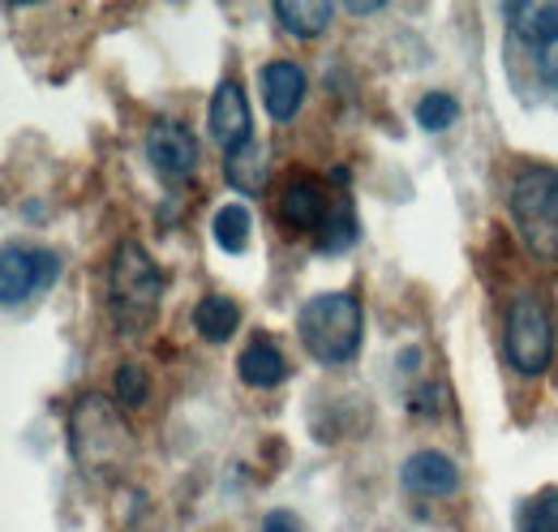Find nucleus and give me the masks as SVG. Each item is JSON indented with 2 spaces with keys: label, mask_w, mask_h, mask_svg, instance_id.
<instances>
[{
  "label": "nucleus",
  "mask_w": 558,
  "mask_h": 532,
  "mask_svg": "<svg viewBox=\"0 0 558 532\" xmlns=\"http://www.w3.org/2000/svg\"><path fill=\"white\" fill-rule=\"evenodd\" d=\"M159 297H163V270L150 263V254L138 241H121L112 250L108 266V314L112 327L121 335L150 331L155 314H159Z\"/></svg>",
  "instance_id": "obj_1"
},
{
  "label": "nucleus",
  "mask_w": 558,
  "mask_h": 532,
  "mask_svg": "<svg viewBox=\"0 0 558 532\" xmlns=\"http://www.w3.org/2000/svg\"><path fill=\"white\" fill-rule=\"evenodd\" d=\"M296 331H301V343H305V352L314 361L344 365V361L356 356L361 335H365L361 301L352 292H323V297H314V301L301 305Z\"/></svg>",
  "instance_id": "obj_2"
},
{
  "label": "nucleus",
  "mask_w": 558,
  "mask_h": 532,
  "mask_svg": "<svg viewBox=\"0 0 558 532\" xmlns=\"http://www.w3.org/2000/svg\"><path fill=\"white\" fill-rule=\"evenodd\" d=\"M507 206L524 245L542 263H558V168H546V164L520 168L507 190Z\"/></svg>",
  "instance_id": "obj_3"
},
{
  "label": "nucleus",
  "mask_w": 558,
  "mask_h": 532,
  "mask_svg": "<svg viewBox=\"0 0 558 532\" xmlns=\"http://www.w3.org/2000/svg\"><path fill=\"white\" fill-rule=\"evenodd\" d=\"M70 438H73V456L77 464L90 468V472H108L125 460L130 451V430L125 421L117 416V408H108L99 396L77 399L70 416Z\"/></svg>",
  "instance_id": "obj_4"
},
{
  "label": "nucleus",
  "mask_w": 558,
  "mask_h": 532,
  "mask_svg": "<svg viewBox=\"0 0 558 532\" xmlns=\"http://www.w3.org/2000/svg\"><path fill=\"white\" fill-rule=\"evenodd\" d=\"M550 356H555V327H550V314H546L542 297L524 292V297H515V301L507 305V361H511L520 374L537 378V374H546Z\"/></svg>",
  "instance_id": "obj_5"
},
{
  "label": "nucleus",
  "mask_w": 558,
  "mask_h": 532,
  "mask_svg": "<svg viewBox=\"0 0 558 532\" xmlns=\"http://www.w3.org/2000/svg\"><path fill=\"white\" fill-rule=\"evenodd\" d=\"M146 159L168 185H181L198 172V142L190 130H181L172 121H159L146 133Z\"/></svg>",
  "instance_id": "obj_6"
},
{
  "label": "nucleus",
  "mask_w": 558,
  "mask_h": 532,
  "mask_svg": "<svg viewBox=\"0 0 558 532\" xmlns=\"http://www.w3.org/2000/svg\"><path fill=\"white\" fill-rule=\"evenodd\" d=\"M327 190L314 181V177H292L283 190H279V219H283V228H292V232H314V228H327Z\"/></svg>",
  "instance_id": "obj_7"
},
{
  "label": "nucleus",
  "mask_w": 558,
  "mask_h": 532,
  "mask_svg": "<svg viewBox=\"0 0 558 532\" xmlns=\"http://www.w3.org/2000/svg\"><path fill=\"white\" fill-rule=\"evenodd\" d=\"M210 133L219 137L223 150H241L254 142V117H250V104L241 95L236 82H219L215 86V99H210Z\"/></svg>",
  "instance_id": "obj_8"
},
{
  "label": "nucleus",
  "mask_w": 558,
  "mask_h": 532,
  "mask_svg": "<svg viewBox=\"0 0 558 532\" xmlns=\"http://www.w3.org/2000/svg\"><path fill=\"white\" fill-rule=\"evenodd\" d=\"M404 489H413L421 498H451L460 489V468L451 464L442 451H417L400 468Z\"/></svg>",
  "instance_id": "obj_9"
},
{
  "label": "nucleus",
  "mask_w": 558,
  "mask_h": 532,
  "mask_svg": "<svg viewBox=\"0 0 558 532\" xmlns=\"http://www.w3.org/2000/svg\"><path fill=\"white\" fill-rule=\"evenodd\" d=\"M305 99V69L296 61H271L263 69V104L276 121H292Z\"/></svg>",
  "instance_id": "obj_10"
},
{
  "label": "nucleus",
  "mask_w": 558,
  "mask_h": 532,
  "mask_svg": "<svg viewBox=\"0 0 558 532\" xmlns=\"http://www.w3.org/2000/svg\"><path fill=\"white\" fill-rule=\"evenodd\" d=\"M35 288H39V258L9 245V250L0 254V301H4L9 310H17Z\"/></svg>",
  "instance_id": "obj_11"
},
{
  "label": "nucleus",
  "mask_w": 558,
  "mask_h": 532,
  "mask_svg": "<svg viewBox=\"0 0 558 532\" xmlns=\"http://www.w3.org/2000/svg\"><path fill=\"white\" fill-rule=\"evenodd\" d=\"M236 374L245 387H279L283 374H288V361L271 339H254L241 356H236Z\"/></svg>",
  "instance_id": "obj_12"
},
{
  "label": "nucleus",
  "mask_w": 558,
  "mask_h": 532,
  "mask_svg": "<svg viewBox=\"0 0 558 532\" xmlns=\"http://www.w3.org/2000/svg\"><path fill=\"white\" fill-rule=\"evenodd\" d=\"M276 17L288 35H296V39H318V35L331 26L336 4H327V0H279Z\"/></svg>",
  "instance_id": "obj_13"
},
{
  "label": "nucleus",
  "mask_w": 558,
  "mask_h": 532,
  "mask_svg": "<svg viewBox=\"0 0 558 532\" xmlns=\"http://www.w3.org/2000/svg\"><path fill=\"white\" fill-rule=\"evenodd\" d=\"M507 17H511V31L524 39V44H546L558 31V4L546 0H529V4H507Z\"/></svg>",
  "instance_id": "obj_14"
},
{
  "label": "nucleus",
  "mask_w": 558,
  "mask_h": 532,
  "mask_svg": "<svg viewBox=\"0 0 558 532\" xmlns=\"http://www.w3.org/2000/svg\"><path fill=\"white\" fill-rule=\"evenodd\" d=\"M263 159H267V155H263L258 142H250V146H241V150H228V159H223V177H228V185L241 190V194H258L263 181H267Z\"/></svg>",
  "instance_id": "obj_15"
},
{
  "label": "nucleus",
  "mask_w": 558,
  "mask_h": 532,
  "mask_svg": "<svg viewBox=\"0 0 558 532\" xmlns=\"http://www.w3.org/2000/svg\"><path fill=\"white\" fill-rule=\"evenodd\" d=\"M236 323H241V310H236L232 297H203L198 310H194V327L210 343H223L228 335L236 331Z\"/></svg>",
  "instance_id": "obj_16"
},
{
  "label": "nucleus",
  "mask_w": 558,
  "mask_h": 532,
  "mask_svg": "<svg viewBox=\"0 0 558 532\" xmlns=\"http://www.w3.org/2000/svg\"><path fill=\"white\" fill-rule=\"evenodd\" d=\"M215 241L228 254H241L250 245V210L241 202H228V206L215 210Z\"/></svg>",
  "instance_id": "obj_17"
},
{
  "label": "nucleus",
  "mask_w": 558,
  "mask_h": 532,
  "mask_svg": "<svg viewBox=\"0 0 558 532\" xmlns=\"http://www.w3.org/2000/svg\"><path fill=\"white\" fill-rule=\"evenodd\" d=\"M460 121V104L451 99V95H442V90H434V95H425L417 104V125L425 133H442L451 130Z\"/></svg>",
  "instance_id": "obj_18"
},
{
  "label": "nucleus",
  "mask_w": 558,
  "mask_h": 532,
  "mask_svg": "<svg viewBox=\"0 0 558 532\" xmlns=\"http://www.w3.org/2000/svg\"><path fill=\"white\" fill-rule=\"evenodd\" d=\"M520 532H558V489H546V494H537L529 503Z\"/></svg>",
  "instance_id": "obj_19"
},
{
  "label": "nucleus",
  "mask_w": 558,
  "mask_h": 532,
  "mask_svg": "<svg viewBox=\"0 0 558 532\" xmlns=\"http://www.w3.org/2000/svg\"><path fill=\"white\" fill-rule=\"evenodd\" d=\"M327 241H323V250L327 254H340V250H349L352 237H356V223H352V210L349 202H340V206H331V219H327Z\"/></svg>",
  "instance_id": "obj_20"
},
{
  "label": "nucleus",
  "mask_w": 558,
  "mask_h": 532,
  "mask_svg": "<svg viewBox=\"0 0 558 532\" xmlns=\"http://www.w3.org/2000/svg\"><path fill=\"white\" fill-rule=\"evenodd\" d=\"M112 391H117V403H125V408H138L150 387H146V374H142L138 365H121V370H117V383H112Z\"/></svg>",
  "instance_id": "obj_21"
},
{
  "label": "nucleus",
  "mask_w": 558,
  "mask_h": 532,
  "mask_svg": "<svg viewBox=\"0 0 558 532\" xmlns=\"http://www.w3.org/2000/svg\"><path fill=\"white\" fill-rule=\"evenodd\" d=\"M533 57H537V73L546 77V86H555L558 90V31L546 39V44L533 48Z\"/></svg>",
  "instance_id": "obj_22"
},
{
  "label": "nucleus",
  "mask_w": 558,
  "mask_h": 532,
  "mask_svg": "<svg viewBox=\"0 0 558 532\" xmlns=\"http://www.w3.org/2000/svg\"><path fill=\"white\" fill-rule=\"evenodd\" d=\"M35 258H39V288H48V283L57 279V270H61V263H57V254H48V250H39Z\"/></svg>",
  "instance_id": "obj_23"
},
{
  "label": "nucleus",
  "mask_w": 558,
  "mask_h": 532,
  "mask_svg": "<svg viewBox=\"0 0 558 532\" xmlns=\"http://www.w3.org/2000/svg\"><path fill=\"white\" fill-rule=\"evenodd\" d=\"M263 532H301V524H296L288 511H271V516L263 520Z\"/></svg>",
  "instance_id": "obj_24"
}]
</instances>
